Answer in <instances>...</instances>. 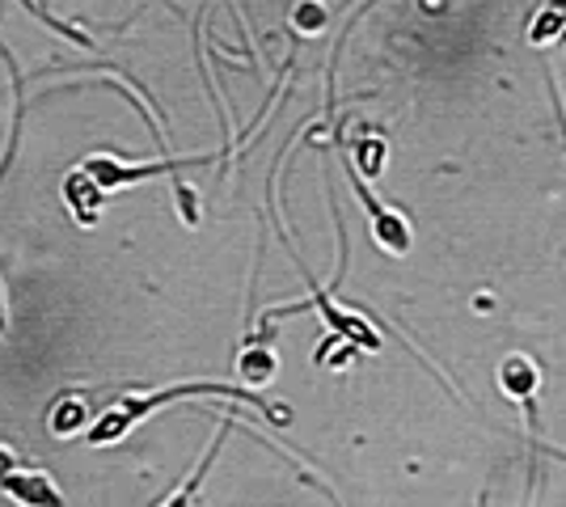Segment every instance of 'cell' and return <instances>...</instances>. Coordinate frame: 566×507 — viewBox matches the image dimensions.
I'll list each match as a JSON object with an SVG mask.
<instances>
[{
    "instance_id": "6da1fadb",
    "label": "cell",
    "mask_w": 566,
    "mask_h": 507,
    "mask_svg": "<svg viewBox=\"0 0 566 507\" xmlns=\"http://www.w3.org/2000/svg\"><path fill=\"white\" fill-rule=\"evenodd\" d=\"M178 398H241V402H250V406H259L266 411L275 423H287L292 411L287 406H275V402H262L259 393H250V389H233V385H216V381H190V385H169V389H157V393H123L111 402V411L97 419L94 427L85 432V444H115L123 435L132 432L136 423H144V414L161 411L169 402H178Z\"/></svg>"
},
{
    "instance_id": "7a4b0ae2",
    "label": "cell",
    "mask_w": 566,
    "mask_h": 507,
    "mask_svg": "<svg viewBox=\"0 0 566 507\" xmlns=\"http://www.w3.org/2000/svg\"><path fill=\"white\" fill-rule=\"evenodd\" d=\"M352 187H355V199L364 203V212H368V224H373V242L385 250V254H394V258H401V254H410V224H406V216L401 212H394V208H385L377 194L368 191V182H359V173H352Z\"/></svg>"
},
{
    "instance_id": "3957f363",
    "label": "cell",
    "mask_w": 566,
    "mask_h": 507,
    "mask_svg": "<svg viewBox=\"0 0 566 507\" xmlns=\"http://www.w3.org/2000/svg\"><path fill=\"white\" fill-rule=\"evenodd\" d=\"M0 490H4V499H13V504L22 507H64V490L55 486V478H51L48 469H13L4 483H0Z\"/></svg>"
},
{
    "instance_id": "277c9868",
    "label": "cell",
    "mask_w": 566,
    "mask_h": 507,
    "mask_svg": "<svg viewBox=\"0 0 566 507\" xmlns=\"http://www.w3.org/2000/svg\"><path fill=\"white\" fill-rule=\"evenodd\" d=\"M499 385H503V393H507L516 406L533 411L537 389H542V368L528 360V356H507V360L499 363Z\"/></svg>"
},
{
    "instance_id": "5b68a950",
    "label": "cell",
    "mask_w": 566,
    "mask_h": 507,
    "mask_svg": "<svg viewBox=\"0 0 566 507\" xmlns=\"http://www.w3.org/2000/svg\"><path fill=\"white\" fill-rule=\"evenodd\" d=\"M102 187H97L94 178H90V173H85V169L76 166L69 173V178H64V203H69V212L76 220H81V224H97V212H102Z\"/></svg>"
},
{
    "instance_id": "8992f818",
    "label": "cell",
    "mask_w": 566,
    "mask_h": 507,
    "mask_svg": "<svg viewBox=\"0 0 566 507\" xmlns=\"http://www.w3.org/2000/svg\"><path fill=\"white\" fill-rule=\"evenodd\" d=\"M229 423H233V419H224V427H220V435H216L212 440V448H208V457L199 461V465H195V469H190V478L182 486H178V490H174V495H169L166 504L161 507H190L195 504V495H199V486H203V478H208V465H212L216 461V453H220V444H224V435H229Z\"/></svg>"
},
{
    "instance_id": "52a82bcc",
    "label": "cell",
    "mask_w": 566,
    "mask_h": 507,
    "mask_svg": "<svg viewBox=\"0 0 566 507\" xmlns=\"http://www.w3.org/2000/svg\"><path fill=\"white\" fill-rule=\"evenodd\" d=\"M237 372H241V381L254 389V385H266L271 377H275V356L266 351V347H250L241 360H237Z\"/></svg>"
},
{
    "instance_id": "ba28073f",
    "label": "cell",
    "mask_w": 566,
    "mask_h": 507,
    "mask_svg": "<svg viewBox=\"0 0 566 507\" xmlns=\"http://www.w3.org/2000/svg\"><path fill=\"white\" fill-rule=\"evenodd\" d=\"M81 423H90L85 402H81V398H60V402H55V411H51V432H55V435H76V432H81Z\"/></svg>"
},
{
    "instance_id": "9c48e42d",
    "label": "cell",
    "mask_w": 566,
    "mask_h": 507,
    "mask_svg": "<svg viewBox=\"0 0 566 507\" xmlns=\"http://www.w3.org/2000/svg\"><path fill=\"white\" fill-rule=\"evenodd\" d=\"M292 25H296L301 34H322V30H326V4H322V0H296Z\"/></svg>"
},
{
    "instance_id": "30bf717a",
    "label": "cell",
    "mask_w": 566,
    "mask_h": 507,
    "mask_svg": "<svg viewBox=\"0 0 566 507\" xmlns=\"http://www.w3.org/2000/svg\"><path fill=\"white\" fill-rule=\"evenodd\" d=\"M563 30H566V0H554L542 13V22L528 30V39H533V43H549V39H558Z\"/></svg>"
},
{
    "instance_id": "8fae6325",
    "label": "cell",
    "mask_w": 566,
    "mask_h": 507,
    "mask_svg": "<svg viewBox=\"0 0 566 507\" xmlns=\"http://www.w3.org/2000/svg\"><path fill=\"white\" fill-rule=\"evenodd\" d=\"M355 161L364 169V178H377L380 169H385V145L380 140H359L355 145Z\"/></svg>"
},
{
    "instance_id": "7c38bea8",
    "label": "cell",
    "mask_w": 566,
    "mask_h": 507,
    "mask_svg": "<svg viewBox=\"0 0 566 507\" xmlns=\"http://www.w3.org/2000/svg\"><path fill=\"white\" fill-rule=\"evenodd\" d=\"M13 469H18V453H13V448H4V444H0V483H4V478H9V474H13Z\"/></svg>"
},
{
    "instance_id": "4fadbf2b",
    "label": "cell",
    "mask_w": 566,
    "mask_h": 507,
    "mask_svg": "<svg viewBox=\"0 0 566 507\" xmlns=\"http://www.w3.org/2000/svg\"><path fill=\"white\" fill-rule=\"evenodd\" d=\"M13 148H18V136H13V145H9V157H4V166H0V182H4V169H9V161H13Z\"/></svg>"
},
{
    "instance_id": "5bb4252c",
    "label": "cell",
    "mask_w": 566,
    "mask_h": 507,
    "mask_svg": "<svg viewBox=\"0 0 566 507\" xmlns=\"http://www.w3.org/2000/svg\"><path fill=\"white\" fill-rule=\"evenodd\" d=\"M0 314H4V284H0Z\"/></svg>"
},
{
    "instance_id": "9a60e30c",
    "label": "cell",
    "mask_w": 566,
    "mask_h": 507,
    "mask_svg": "<svg viewBox=\"0 0 566 507\" xmlns=\"http://www.w3.org/2000/svg\"><path fill=\"white\" fill-rule=\"evenodd\" d=\"M554 457H558V461H566V453H563V448H554Z\"/></svg>"
},
{
    "instance_id": "2e32d148",
    "label": "cell",
    "mask_w": 566,
    "mask_h": 507,
    "mask_svg": "<svg viewBox=\"0 0 566 507\" xmlns=\"http://www.w3.org/2000/svg\"><path fill=\"white\" fill-rule=\"evenodd\" d=\"M4 326H9V321H4V314H0V335H4Z\"/></svg>"
}]
</instances>
